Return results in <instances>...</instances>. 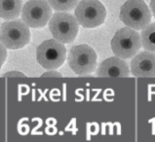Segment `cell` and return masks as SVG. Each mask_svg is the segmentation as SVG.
Masks as SVG:
<instances>
[{"mask_svg": "<svg viewBox=\"0 0 155 142\" xmlns=\"http://www.w3.org/2000/svg\"><path fill=\"white\" fill-rule=\"evenodd\" d=\"M49 28L54 39L64 44H70L77 36L79 24L71 14L66 11H59L52 15Z\"/></svg>", "mask_w": 155, "mask_h": 142, "instance_id": "cell-1", "label": "cell"}, {"mask_svg": "<svg viewBox=\"0 0 155 142\" xmlns=\"http://www.w3.org/2000/svg\"><path fill=\"white\" fill-rule=\"evenodd\" d=\"M119 18L128 27L141 30L151 21V11L143 0H128L121 6Z\"/></svg>", "mask_w": 155, "mask_h": 142, "instance_id": "cell-2", "label": "cell"}, {"mask_svg": "<svg viewBox=\"0 0 155 142\" xmlns=\"http://www.w3.org/2000/svg\"><path fill=\"white\" fill-rule=\"evenodd\" d=\"M29 26L24 21H8L0 26V42L7 49L18 50L29 43Z\"/></svg>", "mask_w": 155, "mask_h": 142, "instance_id": "cell-3", "label": "cell"}, {"mask_svg": "<svg viewBox=\"0 0 155 142\" xmlns=\"http://www.w3.org/2000/svg\"><path fill=\"white\" fill-rule=\"evenodd\" d=\"M75 18L85 28H95L105 21L106 10L99 0H81L75 8Z\"/></svg>", "mask_w": 155, "mask_h": 142, "instance_id": "cell-4", "label": "cell"}, {"mask_svg": "<svg viewBox=\"0 0 155 142\" xmlns=\"http://www.w3.org/2000/svg\"><path fill=\"white\" fill-rule=\"evenodd\" d=\"M141 47L140 34L131 27H124L116 31L111 40L113 54L121 59H131Z\"/></svg>", "mask_w": 155, "mask_h": 142, "instance_id": "cell-5", "label": "cell"}, {"mask_svg": "<svg viewBox=\"0 0 155 142\" xmlns=\"http://www.w3.org/2000/svg\"><path fill=\"white\" fill-rule=\"evenodd\" d=\"M37 63L43 68L52 70L61 67L66 59V48L56 39L42 42L36 51Z\"/></svg>", "mask_w": 155, "mask_h": 142, "instance_id": "cell-6", "label": "cell"}, {"mask_svg": "<svg viewBox=\"0 0 155 142\" xmlns=\"http://www.w3.org/2000/svg\"><path fill=\"white\" fill-rule=\"evenodd\" d=\"M68 63L73 72L87 75L94 72L97 66V54L86 44L73 46L68 52Z\"/></svg>", "mask_w": 155, "mask_h": 142, "instance_id": "cell-7", "label": "cell"}, {"mask_svg": "<svg viewBox=\"0 0 155 142\" xmlns=\"http://www.w3.org/2000/svg\"><path fill=\"white\" fill-rule=\"evenodd\" d=\"M52 17V7L47 0H28L21 9V20L32 28H43Z\"/></svg>", "mask_w": 155, "mask_h": 142, "instance_id": "cell-8", "label": "cell"}, {"mask_svg": "<svg viewBox=\"0 0 155 142\" xmlns=\"http://www.w3.org/2000/svg\"><path fill=\"white\" fill-rule=\"evenodd\" d=\"M131 72L135 77H155V53L144 51L134 56Z\"/></svg>", "mask_w": 155, "mask_h": 142, "instance_id": "cell-9", "label": "cell"}, {"mask_svg": "<svg viewBox=\"0 0 155 142\" xmlns=\"http://www.w3.org/2000/svg\"><path fill=\"white\" fill-rule=\"evenodd\" d=\"M129 75L130 71L127 63L118 56L104 60L97 69V76L104 78H123Z\"/></svg>", "mask_w": 155, "mask_h": 142, "instance_id": "cell-10", "label": "cell"}, {"mask_svg": "<svg viewBox=\"0 0 155 142\" xmlns=\"http://www.w3.org/2000/svg\"><path fill=\"white\" fill-rule=\"evenodd\" d=\"M23 9V0H0V18L13 20L18 18Z\"/></svg>", "mask_w": 155, "mask_h": 142, "instance_id": "cell-11", "label": "cell"}, {"mask_svg": "<svg viewBox=\"0 0 155 142\" xmlns=\"http://www.w3.org/2000/svg\"><path fill=\"white\" fill-rule=\"evenodd\" d=\"M140 41L145 50L155 53V21L141 29Z\"/></svg>", "mask_w": 155, "mask_h": 142, "instance_id": "cell-12", "label": "cell"}, {"mask_svg": "<svg viewBox=\"0 0 155 142\" xmlns=\"http://www.w3.org/2000/svg\"><path fill=\"white\" fill-rule=\"evenodd\" d=\"M50 6L57 11H69L76 7L79 0H47Z\"/></svg>", "mask_w": 155, "mask_h": 142, "instance_id": "cell-13", "label": "cell"}, {"mask_svg": "<svg viewBox=\"0 0 155 142\" xmlns=\"http://www.w3.org/2000/svg\"><path fill=\"white\" fill-rule=\"evenodd\" d=\"M2 77H9V78H25V75L24 73L20 72V71H16V70H12L9 71V72H6L2 75Z\"/></svg>", "mask_w": 155, "mask_h": 142, "instance_id": "cell-14", "label": "cell"}, {"mask_svg": "<svg viewBox=\"0 0 155 142\" xmlns=\"http://www.w3.org/2000/svg\"><path fill=\"white\" fill-rule=\"evenodd\" d=\"M7 57V48L0 42V66L2 67V64L5 63Z\"/></svg>", "mask_w": 155, "mask_h": 142, "instance_id": "cell-15", "label": "cell"}, {"mask_svg": "<svg viewBox=\"0 0 155 142\" xmlns=\"http://www.w3.org/2000/svg\"><path fill=\"white\" fill-rule=\"evenodd\" d=\"M42 77L61 78V77H63V75H61V73H59V72H57V71H55V69H52L51 71H48V72H45L44 74H42Z\"/></svg>", "mask_w": 155, "mask_h": 142, "instance_id": "cell-16", "label": "cell"}, {"mask_svg": "<svg viewBox=\"0 0 155 142\" xmlns=\"http://www.w3.org/2000/svg\"><path fill=\"white\" fill-rule=\"evenodd\" d=\"M150 11L152 12V15L155 18V0H151L150 1Z\"/></svg>", "mask_w": 155, "mask_h": 142, "instance_id": "cell-17", "label": "cell"}, {"mask_svg": "<svg viewBox=\"0 0 155 142\" xmlns=\"http://www.w3.org/2000/svg\"><path fill=\"white\" fill-rule=\"evenodd\" d=\"M0 70H1V66H0Z\"/></svg>", "mask_w": 155, "mask_h": 142, "instance_id": "cell-18", "label": "cell"}]
</instances>
